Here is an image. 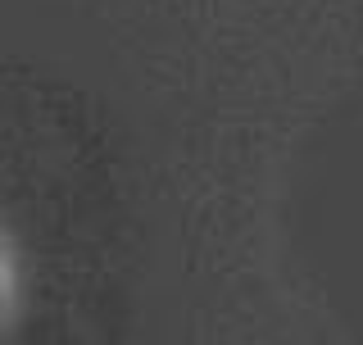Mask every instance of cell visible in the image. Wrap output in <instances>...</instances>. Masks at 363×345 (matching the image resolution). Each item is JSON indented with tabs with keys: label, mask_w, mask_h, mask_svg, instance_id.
Instances as JSON below:
<instances>
[{
	"label": "cell",
	"mask_w": 363,
	"mask_h": 345,
	"mask_svg": "<svg viewBox=\"0 0 363 345\" xmlns=\"http://www.w3.org/2000/svg\"><path fill=\"white\" fill-rule=\"evenodd\" d=\"M28 309V268H23V246L14 227L0 214V341H9Z\"/></svg>",
	"instance_id": "1"
}]
</instances>
